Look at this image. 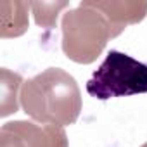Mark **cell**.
Segmentation results:
<instances>
[{
  "mask_svg": "<svg viewBox=\"0 0 147 147\" xmlns=\"http://www.w3.org/2000/svg\"><path fill=\"white\" fill-rule=\"evenodd\" d=\"M21 106L38 123L67 126L80 116L82 92L67 71L49 67L23 83Z\"/></svg>",
  "mask_w": 147,
  "mask_h": 147,
  "instance_id": "obj_1",
  "label": "cell"
},
{
  "mask_svg": "<svg viewBox=\"0 0 147 147\" xmlns=\"http://www.w3.org/2000/svg\"><path fill=\"white\" fill-rule=\"evenodd\" d=\"M62 50L78 64H92L106 49L109 38L118 36L107 18L87 0L62 16Z\"/></svg>",
  "mask_w": 147,
  "mask_h": 147,
  "instance_id": "obj_2",
  "label": "cell"
},
{
  "mask_svg": "<svg viewBox=\"0 0 147 147\" xmlns=\"http://www.w3.org/2000/svg\"><path fill=\"white\" fill-rule=\"evenodd\" d=\"M87 92L99 100L147 94V64L111 50L87 82Z\"/></svg>",
  "mask_w": 147,
  "mask_h": 147,
  "instance_id": "obj_3",
  "label": "cell"
},
{
  "mask_svg": "<svg viewBox=\"0 0 147 147\" xmlns=\"http://www.w3.org/2000/svg\"><path fill=\"white\" fill-rule=\"evenodd\" d=\"M0 147H67L62 126L9 121L0 128Z\"/></svg>",
  "mask_w": 147,
  "mask_h": 147,
  "instance_id": "obj_4",
  "label": "cell"
},
{
  "mask_svg": "<svg viewBox=\"0 0 147 147\" xmlns=\"http://www.w3.org/2000/svg\"><path fill=\"white\" fill-rule=\"evenodd\" d=\"M87 2L100 11L114 31L119 35L126 24H135L142 21L147 14V2H113V0H106V2H95V0H87Z\"/></svg>",
  "mask_w": 147,
  "mask_h": 147,
  "instance_id": "obj_5",
  "label": "cell"
},
{
  "mask_svg": "<svg viewBox=\"0 0 147 147\" xmlns=\"http://www.w3.org/2000/svg\"><path fill=\"white\" fill-rule=\"evenodd\" d=\"M23 78L19 73H12L7 67L0 69V116L5 118L12 113L18 111L19 102L18 99H21L19 90L23 88Z\"/></svg>",
  "mask_w": 147,
  "mask_h": 147,
  "instance_id": "obj_6",
  "label": "cell"
},
{
  "mask_svg": "<svg viewBox=\"0 0 147 147\" xmlns=\"http://www.w3.org/2000/svg\"><path fill=\"white\" fill-rule=\"evenodd\" d=\"M14 12H9V9L0 4L2 9V30L0 36H19L28 30V9L31 7V2H12Z\"/></svg>",
  "mask_w": 147,
  "mask_h": 147,
  "instance_id": "obj_7",
  "label": "cell"
},
{
  "mask_svg": "<svg viewBox=\"0 0 147 147\" xmlns=\"http://www.w3.org/2000/svg\"><path fill=\"white\" fill-rule=\"evenodd\" d=\"M67 5H69L67 2H31L36 24L47 30H52L55 26L59 11H62Z\"/></svg>",
  "mask_w": 147,
  "mask_h": 147,
  "instance_id": "obj_8",
  "label": "cell"
},
{
  "mask_svg": "<svg viewBox=\"0 0 147 147\" xmlns=\"http://www.w3.org/2000/svg\"><path fill=\"white\" fill-rule=\"evenodd\" d=\"M140 147H147V142H145V144H144V145H140Z\"/></svg>",
  "mask_w": 147,
  "mask_h": 147,
  "instance_id": "obj_9",
  "label": "cell"
}]
</instances>
